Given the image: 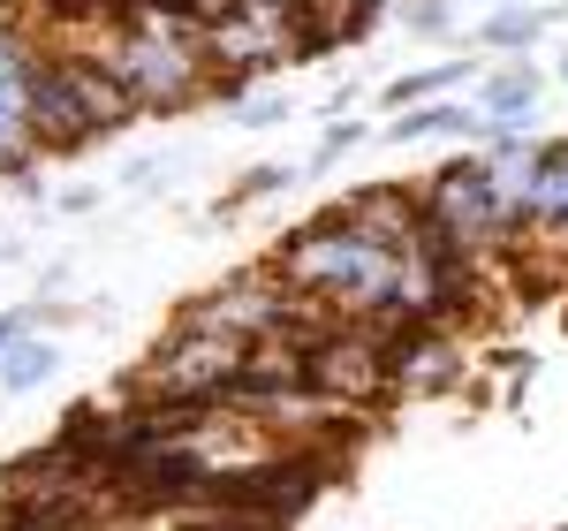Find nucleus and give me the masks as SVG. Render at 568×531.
Masks as SVG:
<instances>
[{
  "mask_svg": "<svg viewBox=\"0 0 568 531\" xmlns=\"http://www.w3.org/2000/svg\"><path fill=\"white\" fill-rule=\"evenodd\" d=\"M53 364H61V350H53V342H31V334H23L16 350H0V388H8V395H31V388H39Z\"/></svg>",
  "mask_w": 568,
  "mask_h": 531,
  "instance_id": "nucleus-7",
  "label": "nucleus"
},
{
  "mask_svg": "<svg viewBox=\"0 0 568 531\" xmlns=\"http://www.w3.org/2000/svg\"><path fill=\"white\" fill-rule=\"evenodd\" d=\"M91 206H99V190H84V182H77V190H61V213H91Z\"/></svg>",
  "mask_w": 568,
  "mask_h": 531,
  "instance_id": "nucleus-16",
  "label": "nucleus"
},
{
  "mask_svg": "<svg viewBox=\"0 0 568 531\" xmlns=\"http://www.w3.org/2000/svg\"><path fill=\"white\" fill-rule=\"evenodd\" d=\"M39 61L16 23H0V176H23L39 144Z\"/></svg>",
  "mask_w": 568,
  "mask_h": 531,
  "instance_id": "nucleus-5",
  "label": "nucleus"
},
{
  "mask_svg": "<svg viewBox=\"0 0 568 531\" xmlns=\"http://www.w3.org/2000/svg\"><path fill=\"white\" fill-rule=\"evenodd\" d=\"M561 77H568V53H561Z\"/></svg>",
  "mask_w": 568,
  "mask_h": 531,
  "instance_id": "nucleus-17",
  "label": "nucleus"
},
{
  "mask_svg": "<svg viewBox=\"0 0 568 531\" xmlns=\"http://www.w3.org/2000/svg\"><path fill=\"white\" fill-rule=\"evenodd\" d=\"M281 273L304 297H326L334 311H409V251L372 236L349 206L318 213L304 236H288L281 243Z\"/></svg>",
  "mask_w": 568,
  "mask_h": 531,
  "instance_id": "nucleus-1",
  "label": "nucleus"
},
{
  "mask_svg": "<svg viewBox=\"0 0 568 531\" xmlns=\"http://www.w3.org/2000/svg\"><path fill=\"white\" fill-rule=\"evenodd\" d=\"M470 77L463 61H439V69H417V77H394L387 84V107H417V99H439V91H455Z\"/></svg>",
  "mask_w": 568,
  "mask_h": 531,
  "instance_id": "nucleus-10",
  "label": "nucleus"
},
{
  "mask_svg": "<svg viewBox=\"0 0 568 531\" xmlns=\"http://www.w3.org/2000/svg\"><path fill=\"white\" fill-rule=\"evenodd\" d=\"M524 213H530V228L568 236V137H561V144H546V160H538V182H530Z\"/></svg>",
  "mask_w": 568,
  "mask_h": 531,
  "instance_id": "nucleus-6",
  "label": "nucleus"
},
{
  "mask_svg": "<svg viewBox=\"0 0 568 531\" xmlns=\"http://www.w3.org/2000/svg\"><path fill=\"white\" fill-rule=\"evenodd\" d=\"M546 23H554V16H530V8H508V16H493V23H485V46H500V53H524V46L538 39Z\"/></svg>",
  "mask_w": 568,
  "mask_h": 531,
  "instance_id": "nucleus-11",
  "label": "nucleus"
},
{
  "mask_svg": "<svg viewBox=\"0 0 568 531\" xmlns=\"http://www.w3.org/2000/svg\"><path fill=\"white\" fill-rule=\"evenodd\" d=\"M243 122L265 130V122H281V99H243Z\"/></svg>",
  "mask_w": 568,
  "mask_h": 531,
  "instance_id": "nucleus-15",
  "label": "nucleus"
},
{
  "mask_svg": "<svg viewBox=\"0 0 568 531\" xmlns=\"http://www.w3.org/2000/svg\"><path fill=\"white\" fill-rule=\"evenodd\" d=\"M530 107H538V77H530V69L485 77V114H493V122H524Z\"/></svg>",
  "mask_w": 568,
  "mask_h": 531,
  "instance_id": "nucleus-8",
  "label": "nucleus"
},
{
  "mask_svg": "<svg viewBox=\"0 0 568 531\" xmlns=\"http://www.w3.org/2000/svg\"><path fill=\"white\" fill-rule=\"evenodd\" d=\"M31 334V311H0V350H16Z\"/></svg>",
  "mask_w": 568,
  "mask_h": 531,
  "instance_id": "nucleus-14",
  "label": "nucleus"
},
{
  "mask_svg": "<svg viewBox=\"0 0 568 531\" xmlns=\"http://www.w3.org/2000/svg\"><path fill=\"white\" fill-rule=\"evenodd\" d=\"M364 122H334V130H326V144H318V152H311V168H326V160H342V152H356V144H364Z\"/></svg>",
  "mask_w": 568,
  "mask_h": 531,
  "instance_id": "nucleus-12",
  "label": "nucleus"
},
{
  "mask_svg": "<svg viewBox=\"0 0 568 531\" xmlns=\"http://www.w3.org/2000/svg\"><path fill=\"white\" fill-rule=\"evenodd\" d=\"M288 182H296V168H251L235 198H273V190H288Z\"/></svg>",
  "mask_w": 568,
  "mask_h": 531,
  "instance_id": "nucleus-13",
  "label": "nucleus"
},
{
  "mask_svg": "<svg viewBox=\"0 0 568 531\" xmlns=\"http://www.w3.org/2000/svg\"><path fill=\"white\" fill-rule=\"evenodd\" d=\"M425 213H433L447 236H463L470 251L508 243L516 228H530V213L500 190V176H493L485 160H447V168L433 176V190H425Z\"/></svg>",
  "mask_w": 568,
  "mask_h": 531,
  "instance_id": "nucleus-4",
  "label": "nucleus"
},
{
  "mask_svg": "<svg viewBox=\"0 0 568 531\" xmlns=\"http://www.w3.org/2000/svg\"><path fill=\"white\" fill-rule=\"evenodd\" d=\"M106 69L122 77V91L136 99V114H168V107H190V99L205 91L213 53H205V39H197V23L130 16L122 39L106 46Z\"/></svg>",
  "mask_w": 568,
  "mask_h": 531,
  "instance_id": "nucleus-2",
  "label": "nucleus"
},
{
  "mask_svg": "<svg viewBox=\"0 0 568 531\" xmlns=\"http://www.w3.org/2000/svg\"><path fill=\"white\" fill-rule=\"evenodd\" d=\"M455 130H470V114H463V107H402L394 144H425V137H455Z\"/></svg>",
  "mask_w": 568,
  "mask_h": 531,
  "instance_id": "nucleus-9",
  "label": "nucleus"
},
{
  "mask_svg": "<svg viewBox=\"0 0 568 531\" xmlns=\"http://www.w3.org/2000/svg\"><path fill=\"white\" fill-rule=\"evenodd\" d=\"M136 99L122 91V77L106 69V53H53L39 61V144L45 152H69V144H91L99 130L130 122Z\"/></svg>",
  "mask_w": 568,
  "mask_h": 531,
  "instance_id": "nucleus-3",
  "label": "nucleus"
}]
</instances>
